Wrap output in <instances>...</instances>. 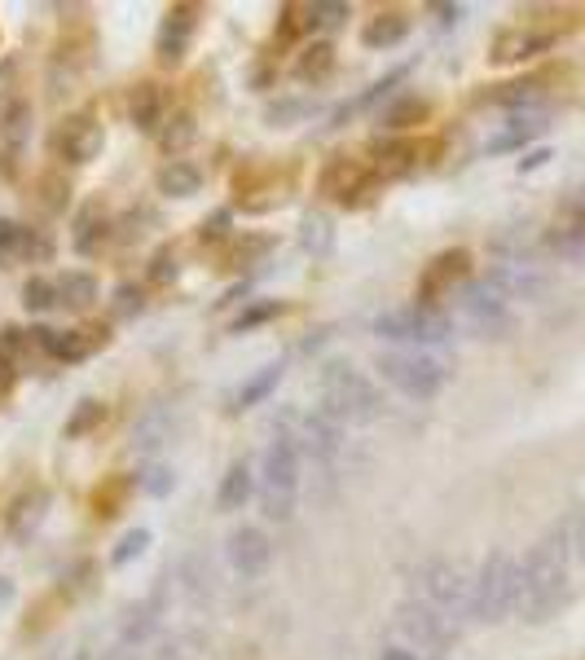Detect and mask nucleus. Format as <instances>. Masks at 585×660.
<instances>
[{
  "label": "nucleus",
  "mask_w": 585,
  "mask_h": 660,
  "mask_svg": "<svg viewBox=\"0 0 585 660\" xmlns=\"http://www.w3.org/2000/svg\"><path fill=\"white\" fill-rule=\"evenodd\" d=\"M568 560H572V524H550L520 560V616L528 625L550 621L568 603Z\"/></svg>",
  "instance_id": "nucleus-1"
},
{
  "label": "nucleus",
  "mask_w": 585,
  "mask_h": 660,
  "mask_svg": "<svg viewBox=\"0 0 585 660\" xmlns=\"http://www.w3.org/2000/svg\"><path fill=\"white\" fill-rule=\"evenodd\" d=\"M321 414H330L334 423H370L383 414V396L362 370L330 362L321 366Z\"/></svg>",
  "instance_id": "nucleus-2"
},
{
  "label": "nucleus",
  "mask_w": 585,
  "mask_h": 660,
  "mask_svg": "<svg viewBox=\"0 0 585 660\" xmlns=\"http://www.w3.org/2000/svg\"><path fill=\"white\" fill-rule=\"evenodd\" d=\"M511 612H520V560L511 550H493L472 577V621L502 625Z\"/></svg>",
  "instance_id": "nucleus-3"
},
{
  "label": "nucleus",
  "mask_w": 585,
  "mask_h": 660,
  "mask_svg": "<svg viewBox=\"0 0 585 660\" xmlns=\"http://www.w3.org/2000/svg\"><path fill=\"white\" fill-rule=\"evenodd\" d=\"M260 506L269 520L287 524L295 515V493H300V445H295V436H278L269 440V450L260 459Z\"/></svg>",
  "instance_id": "nucleus-4"
},
{
  "label": "nucleus",
  "mask_w": 585,
  "mask_h": 660,
  "mask_svg": "<svg viewBox=\"0 0 585 660\" xmlns=\"http://www.w3.org/2000/svg\"><path fill=\"white\" fill-rule=\"evenodd\" d=\"M375 370L410 401H431L444 383H449V366L431 353H379L375 357Z\"/></svg>",
  "instance_id": "nucleus-5"
},
{
  "label": "nucleus",
  "mask_w": 585,
  "mask_h": 660,
  "mask_svg": "<svg viewBox=\"0 0 585 660\" xmlns=\"http://www.w3.org/2000/svg\"><path fill=\"white\" fill-rule=\"evenodd\" d=\"M414 586H418L423 603L436 608L440 616H449V621L472 616V582H466V573L453 560H427V564H418L414 569Z\"/></svg>",
  "instance_id": "nucleus-6"
},
{
  "label": "nucleus",
  "mask_w": 585,
  "mask_h": 660,
  "mask_svg": "<svg viewBox=\"0 0 585 660\" xmlns=\"http://www.w3.org/2000/svg\"><path fill=\"white\" fill-rule=\"evenodd\" d=\"M375 335H379V340H392V344L431 349V344H444V340L453 335V321H449L440 308L405 304V308H392V313H379V317H375Z\"/></svg>",
  "instance_id": "nucleus-7"
},
{
  "label": "nucleus",
  "mask_w": 585,
  "mask_h": 660,
  "mask_svg": "<svg viewBox=\"0 0 585 660\" xmlns=\"http://www.w3.org/2000/svg\"><path fill=\"white\" fill-rule=\"evenodd\" d=\"M101 146H106V129L93 110H75V115H66L49 137V150L66 163H93L101 155Z\"/></svg>",
  "instance_id": "nucleus-8"
},
{
  "label": "nucleus",
  "mask_w": 585,
  "mask_h": 660,
  "mask_svg": "<svg viewBox=\"0 0 585 660\" xmlns=\"http://www.w3.org/2000/svg\"><path fill=\"white\" fill-rule=\"evenodd\" d=\"M458 308H462L466 326H472L480 340H498L502 330H511V308L489 282H466L458 291Z\"/></svg>",
  "instance_id": "nucleus-9"
},
{
  "label": "nucleus",
  "mask_w": 585,
  "mask_h": 660,
  "mask_svg": "<svg viewBox=\"0 0 585 660\" xmlns=\"http://www.w3.org/2000/svg\"><path fill=\"white\" fill-rule=\"evenodd\" d=\"M466 273H472V256H466L462 247L440 252V256L423 269V278H418V304L436 308V300L453 295V286H462V282H466Z\"/></svg>",
  "instance_id": "nucleus-10"
},
{
  "label": "nucleus",
  "mask_w": 585,
  "mask_h": 660,
  "mask_svg": "<svg viewBox=\"0 0 585 660\" xmlns=\"http://www.w3.org/2000/svg\"><path fill=\"white\" fill-rule=\"evenodd\" d=\"M370 168L362 163V159H353V155H334L326 168H321V176H317V190L326 194V198H343V203H362L366 194H370Z\"/></svg>",
  "instance_id": "nucleus-11"
},
{
  "label": "nucleus",
  "mask_w": 585,
  "mask_h": 660,
  "mask_svg": "<svg viewBox=\"0 0 585 660\" xmlns=\"http://www.w3.org/2000/svg\"><path fill=\"white\" fill-rule=\"evenodd\" d=\"M554 40H559V32H550V27H507V32H498V36H493L489 58H493L498 66L528 62V58H537V53L554 49Z\"/></svg>",
  "instance_id": "nucleus-12"
},
{
  "label": "nucleus",
  "mask_w": 585,
  "mask_h": 660,
  "mask_svg": "<svg viewBox=\"0 0 585 660\" xmlns=\"http://www.w3.org/2000/svg\"><path fill=\"white\" fill-rule=\"evenodd\" d=\"M229 564H233V573L247 577V582L260 577V573L273 564V546H269L265 528H252V524L233 528V533H229Z\"/></svg>",
  "instance_id": "nucleus-13"
},
{
  "label": "nucleus",
  "mask_w": 585,
  "mask_h": 660,
  "mask_svg": "<svg viewBox=\"0 0 585 660\" xmlns=\"http://www.w3.org/2000/svg\"><path fill=\"white\" fill-rule=\"evenodd\" d=\"M397 616H401V630L410 634V638H418V647H449L453 638H458V625L449 621V616H440L436 608H427V603H401L397 608Z\"/></svg>",
  "instance_id": "nucleus-14"
},
{
  "label": "nucleus",
  "mask_w": 585,
  "mask_h": 660,
  "mask_svg": "<svg viewBox=\"0 0 585 660\" xmlns=\"http://www.w3.org/2000/svg\"><path fill=\"white\" fill-rule=\"evenodd\" d=\"M194 27H198L194 5H176V10H168L163 27H159V40H155V53H159V62H163V66H176V62L190 53Z\"/></svg>",
  "instance_id": "nucleus-15"
},
{
  "label": "nucleus",
  "mask_w": 585,
  "mask_h": 660,
  "mask_svg": "<svg viewBox=\"0 0 585 660\" xmlns=\"http://www.w3.org/2000/svg\"><path fill=\"white\" fill-rule=\"evenodd\" d=\"M485 282H489L507 304H511V300H533V295H541V291H546V278H541L533 265H520V260L498 265Z\"/></svg>",
  "instance_id": "nucleus-16"
},
{
  "label": "nucleus",
  "mask_w": 585,
  "mask_h": 660,
  "mask_svg": "<svg viewBox=\"0 0 585 660\" xmlns=\"http://www.w3.org/2000/svg\"><path fill=\"white\" fill-rule=\"evenodd\" d=\"M163 88L159 84H137L133 88V97H129V120H133V129L137 133H159V124H168V115H163Z\"/></svg>",
  "instance_id": "nucleus-17"
},
{
  "label": "nucleus",
  "mask_w": 585,
  "mask_h": 660,
  "mask_svg": "<svg viewBox=\"0 0 585 660\" xmlns=\"http://www.w3.org/2000/svg\"><path fill=\"white\" fill-rule=\"evenodd\" d=\"M410 36V14L405 10H379L366 27H362V45L366 49H392Z\"/></svg>",
  "instance_id": "nucleus-18"
},
{
  "label": "nucleus",
  "mask_w": 585,
  "mask_h": 660,
  "mask_svg": "<svg viewBox=\"0 0 585 660\" xmlns=\"http://www.w3.org/2000/svg\"><path fill=\"white\" fill-rule=\"evenodd\" d=\"M252 493H256L252 467H247V463H229V472L220 476V489H216V506H220V511H243Z\"/></svg>",
  "instance_id": "nucleus-19"
},
{
  "label": "nucleus",
  "mask_w": 585,
  "mask_h": 660,
  "mask_svg": "<svg viewBox=\"0 0 585 660\" xmlns=\"http://www.w3.org/2000/svg\"><path fill=\"white\" fill-rule=\"evenodd\" d=\"M32 335H36V344H40L49 357H58V362H80V357L93 353V340H84L88 330H32Z\"/></svg>",
  "instance_id": "nucleus-20"
},
{
  "label": "nucleus",
  "mask_w": 585,
  "mask_h": 660,
  "mask_svg": "<svg viewBox=\"0 0 585 660\" xmlns=\"http://www.w3.org/2000/svg\"><path fill=\"white\" fill-rule=\"evenodd\" d=\"M304 445H308V454L313 459H321V463H330L334 454H339V423L330 418V414H304Z\"/></svg>",
  "instance_id": "nucleus-21"
},
{
  "label": "nucleus",
  "mask_w": 585,
  "mask_h": 660,
  "mask_svg": "<svg viewBox=\"0 0 585 660\" xmlns=\"http://www.w3.org/2000/svg\"><path fill=\"white\" fill-rule=\"evenodd\" d=\"M155 181H159V194H168V198H194L203 190V172L190 159H168Z\"/></svg>",
  "instance_id": "nucleus-22"
},
{
  "label": "nucleus",
  "mask_w": 585,
  "mask_h": 660,
  "mask_svg": "<svg viewBox=\"0 0 585 660\" xmlns=\"http://www.w3.org/2000/svg\"><path fill=\"white\" fill-rule=\"evenodd\" d=\"M546 129V115H541V110H524V115H515L511 120V129H502L485 150L489 155H507V150H520V146H528L537 133Z\"/></svg>",
  "instance_id": "nucleus-23"
},
{
  "label": "nucleus",
  "mask_w": 585,
  "mask_h": 660,
  "mask_svg": "<svg viewBox=\"0 0 585 660\" xmlns=\"http://www.w3.org/2000/svg\"><path fill=\"white\" fill-rule=\"evenodd\" d=\"M282 383V366H265L260 375H252L239 392H233V401H229V410L239 414V410H252V405H260V401H269L273 396V388Z\"/></svg>",
  "instance_id": "nucleus-24"
},
{
  "label": "nucleus",
  "mask_w": 585,
  "mask_h": 660,
  "mask_svg": "<svg viewBox=\"0 0 585 660\" xmlns=\"http://www.w3.org/2000/svg\"><path fill=\"white\" fill-rule=\"evenodd\" d=\"M300 247H304L308 256H317V260L334 252V225H330V216L308 211V216L300 220Z\"/></svg>",
  "instance_id": "nucleus-25"
},
{
  "label": "nucleus",
  "mask_w": 585,
  "mask_h": 660,
  "mask_svg": "<svg viewBox=\"0 0 585 660\" xmlns=\"http://www.w3.org/2000/svg\"><path fill=\"white\" fill-rule=\"evenodd\" d=\"M45 506H49V498H45V489H36V493H27V498H19V502H14V511H10V533H14L19 541H27V537L36 533V524H40V515H45Z\"/></svg>",
  "instance_id": "nucleus-26"
},
{
  "label": "nucleus",
  "mask_w": 585,
  "mask_h": 660,
  "mask_svg": "<svg viewBox=\"0 0 585 660\" xmlns=\"http://www.w3.org/2000/svg\"><path fill=\"white\" fill-rule=\"evenodd\" d=\"M101 239H106V211H101V203H88V207L80 211V220H75V252H80V256H93Z\"/></svg>",
  "instance_id": "nucleus-27"
},
{
  "label": "nucleus",
  "mask_w": 585,
  "mask_h": 660,
  "mask_svg": "<svg viewBox=\"0 0 585 660\" xmlns=\"http://www.w3.org/2000/svg\"><path fill=\"white\" fill-rule=\"evenodd\" d=\"M58 300L71 304V308H88V304L97 300V278L84 273V269H66V273L58 278Z\"/></svg>",
  "instance_id": "nucleus-28"
},
{
  "label": "nucleus",
  "mask_w": 585,
  "mask_h": 660,
  "mask_svg": "<svg viewBox=\"0 0 585 660\" xmlns=\"http://www.w3.org/2000/svg\"><path fill=\"white\" fill-rule=\"evenodd\" d=\"M330 71H334V49H330L326 40L308 45V49L300 53V62H295V75H300V80H308V84H321Z\"/></svg>",
  "instance_id": "nucleus-29"
},
{
  "label": "nucleus",
  "mask_w": 585,
  "mask_h": 660,
  "mask_svg": "<svg viewBox=\"0 0 585 660\" xmlns=\"http://www.w3.org/2000/svg\"><path fill=\"white\" fill-rule=\"evenodd\" d=\"M546 243H550L554 256H563L572 265H585V225H559Z\"/></svg>",
  "instance_id": "nucleus-30"
},
{
  "label": "nucleus",
  "mask_w": 585,
  "mask_h": 660,
  "mask_svg": "<svg viewBox=\"0 0 585 660\" xmlns=\"http://www.w3.org/2000/svg\"><path fill=\"white\" fill-rule=\"evenodd\" d=\"M375 155H379V172H383V176H401V172H410L414 159H418V150H414L410 142H383Z\"/></svg>",
  "instance_id": "nucleus-31"
},
{
  "label": "nucleus",
  "mask_w": 585,
  "mask_h": 660,
  "mask_svg": "<svg viewBox=\"0 0 585 660\" xmlns=\"http://www.w3.org/2000/svg\"><path fill=\"white\" fill-rule=\"evenodd\" d=\"M101 423H106V405H101V401H80L75 414L66 418V431H62V436H66V440H80V436L97 431Z\"/></svg>",
  "instance_id": "nucleus-32"
},
{
  "label": "nucleus",
  "mask_w": 585,
  "mask_h": 660,
  "mask_svg": "<svg viewBox=\"0 0 585 660\" xmlns=\"http://www.w3.org/2000/svg\"><path fill=\"white\" fill-rule=\"evenodd\" d=\"M32 256V230H23L19 220H0V260Z\"/></svg>",
  "instance_id": "nucleus-33"
},
{
  "label": "nucleus",
  "mask_w": 585,
  "mask_h": 660,
  "mask_svg": "<svg viewBox=\"0 0 585 660\" xmlns=\"http://www.w3.org/2000/svg\"><path fill=\"white\" fill-rule=\"evenodd\" d=\"M194 137H198V129H194V115H185V110H181V115H172V120L163 124V133H159V146L172 155V150H185Z\"/></svg>",
  "instance_id": "nucleus-34"
},
{
  "label": "nucleus",
  "mask_w": 585,
  "mask_h": 660,
  "mask_svg": "<svg viewBox=\"0 0 585 660\" xmlns=\"http://www.w3.org/2000/svg\"><path fill=\"white\" fill-rule=\"evenodd\" d=\"M23 304H27L32 313H49L53 304H62V300H58V282H49V278H27Z\"/></svg>",
  "instance_id": "nucleus-35"
},
{
  "label": "nucleus",
  "mask_w": 585,
  "mask_h": 660,
  "mask_svg": "<svg viewBox=\"0 0 585 660\" xmlns=\"http://www.w3.org/2000/svg\"><path fill=\"white\" fill-rule=\"evenodd\" d=\"M163 436H168V414L155 410V414H146V418L137 423L133 445H137V450H155V445H163Z\"/></svg>",
  "instance_id": "nucleus-36"
},
{
  "label": "nucleus",
  "mask_w": 585,
  "mask_h": 660,
  "mask_svg": "<svg viewBox=\"0 0 585 660\" xmlns=\"http://www.w3.org/2000/svg\"><path fill=\"white\" fill-rule=\"evenodd\" d=\"M146 546H150V528H133V533H124V537H120V546H114V550H110V564H114V569H124V564H133V560L142 555V550H146Z\"/></svg>",
  "instance_id": "nucleus-37"
},
{
  "label": "nucleus",
  "mask_w": 585,
  "mask_h": 660,
  "mask_svg": "<svg viewBox=\"0 0 585 660\" xmlns=\"http://www.w3.org/2000/svg\"><path fill=\"white\" fill-rule=\"evenodd\" d=\"M418 120H427V101H418V97H405L397 110H388V129H410Z\"/></svg>",
  "instance_id": "nucleus-38"
},
{
  "label": "nucleus",
  "mask_w": 585,
  "mask_h": 660,
  "mask_svg": "<svg viewBox=\"0 0 585 660\" xmlns=\"http://www.w3.org/2000/svg\"><path fill=\"white\" fill-rule=\"evenodd\" d=\"M313 23H308V5H287L282 10V23H278V40H295L304 36Z\"/></svg>",
  "instance_id": "nucleus-39"
},
{
  "label": "nucleus",
  "mask_w": 585,
  "mask_h": 660,
  "mask_svg": "<svg viewBox=\"0 0 585 660\" xmlns=\"http://www.w3.org/2000/svg\"><path fill=\"white\" fill-rule=\"evenodd\" d=\"M343 19H353V10H348V5H326V0L308 5V23L313 27H339Z\"/></svg>",
  "instance_id": "nucleus-40"
},
{
  "label": "nucleus",
  "mask_w": 585,
  "mask_h": 660,
  "mask_svg": "<svg viewBox=\"0 0 585 660\" xmlns=\"http://www.w3.org/2000/svg\"><path fill=\"white\" fill-rule=\"evenodd\" d=\"M278 313H282V304H278V300H265V304H252V308H247V313H243L239 321H233V330H239V335H243V330H256L260 321H269V317H278Z\"/></svg>",
  "instance_id": "nucleus-41"
},
{
  "label": "nucleus",
  "mask_w": 585,
  "mask_h": 660,
  "mask_svg": "<svg viewBox=\"0 0 585 660\" xmlns=\"http://www.w3.org/2000/svg\"><path fill=\"white\" fill-rule=\"evenodd\" d=\"M269 247H273V239H269V234H256V239H247V243H239V247H233L229 265H252V260H260Z\"/></svg>",
  "instance_id": "nucleus-42"
},
{
  "label": "nucleus",
  "mask_w": 585,
  "mask_h": 660,
  "mask_svg": "<svg viewBox=\"0 0 585 660\" xmlns=\"http://www.w3.org/2000/svg\"><path fill=\"white\" fill-rule=\"evenodd\" d=\"M229 234V211H216L211 220H203V230H198V243H220Z\"/></svg>",
  "instance_id": "nucleus-43"
},
{
  "label": "nucleus",
  "mask_w": 585,
  "mask_h": 660,
  "mask_svg": "<svg viewBox=\"0 0 585 660\" xmlns=\"http://www.w3.org/2000/svg\"><path fill=\"white\" fill-rule=\"evenodd\" d=\"M300 115H308V101H282V106L269 110V124H287V120H300Z\"/></svg>",
  "instance_id": "nucleus-44"
},
{
  "label": "nucleus",
  "mask_w": 585,
  "mask_h": 660,
  "mask_svg": "<svg viewBox=\"0 0 585 660\" xmlns=\"http://www.w3.org/2000/svg\"><path fill=\"white\" fill-rule=\"evenodd\" d=\"M176 485V476L168 472V467H150V476H146V493H155V498H163L168 489Z\"/></svg>",
  "instance_id": "nucleus-45"
},
{
  "label": "nucleus",
  "mask_w": 585,
  "mask_h": 660,
  "mask_svg": "<svg viewBox=\"0 0 585 660\" xmlns=\"http://www.w3.org/2000/svg\"><path fill=\"white\" fill-rule=\"evenodd\" d=\"M181 269H176V256L172 252H163V256H155V269H150V278L155 282H172Z\"/></svg>",
  "instance_id": "nucleus-46"
},
{
  "label": "nucleus",
  "mask_w": 585,
  "mask_h": 660,
  "mask_svg": "<svg viewBox=\"0 0 585 660\" xmlns=\"http://www.w3.org/2000/svg\"><path fill=\"white\" fill-rule=\"evenodd\" d=\"M572 524V555L585 564V506L576 511V520H568Z\"/></svg>",
  "instance_id": "nucleus-47"
},
{
  "label": "nucleus",
  "mask_w": 585,
  "mask_h": 660,
  "mask_svg": "<svg viewBox=\"0 0 585 660\" xmlns=\"http://www.w3.org/2000/svg\"><path fill=\"white\" fill-rule=\"evenodd\" d=\"M120 498H124V485H110V489H106V498L97 493V515H114V506H120Z\"/></svg>",
  "instance_id": "nucleus-48"
},
{
  "label": "nucleus",
  "mask_w": 585,
  "mask_h": 660,
  "mask_svg": "<svg viewBox=\"0 0 585 660\" xmlns=\"http://www.w3.org/2000/svg\"><path fill=\"white\" fill-rule=\"evenodd\" d=\"M23 120H27V106H14L10 115H5V137H10V142H19V133H23Z\"/></svg>",
  "instance_id": "nucleus-49"
},
{
  "label": "nucleus",
  "mask_w": 585,
  "mask_h": 660,
  "mask_svg": "<svg viewBox=\"0 0 585 660\" xmlns=\"http://www.w3.org/2000/svg\"><path fill=\"white\" fill-rule=\"evenodd\" d=\"M14 388V366H10V357L5 353H0V396H5Z\"/></svg>",
  "instance_id": "nucleus-50"
},
{
  "label": "nucleus",
  "mask_w": 585,
  "mask_h": 660,
  "mask_svg": "<svg viewBox=\"0 0 585 660\" xmlns=\"http://www.w3.org/2000/svg\"><path fill=\"white\" fill-rule=\"evenodd\" d=\"M379 660H427V656H418V651H410V647H388Z\"/></svg>",
  "instance_id": "nucleus-51"
},
{
  "label": "nucleus",
  "mask_w": 585,
  "mask_h": 660,
  "mask_svg": "<svg viewBox=\"0 0 585 660\" xmlns=\"http://www.w3.org/2000/svg\"><path fill=\"white\" fill-rule=\"evenodd\" d=\"M550 159V150H537V155H528V159H520V172H533V168H541Z\"/></svg>",
  "instance_id": "nucleus-52"
},
{
  "label": "nucleus",
  "mask_w": 585,
  "mask_h": 660,
  "mask_svg": "<svg viewBox=\"0 0 585 660\" xmlns=\"http://www.w3.org/2000/svg\"><path fill=\"white\" fill-rule=\"evenodd\" d=\"M10 599H14V582L0 577V603H10Z\"/></svg>",
  "instance_id": "nucleus-53"
},
{
  "label": "nucleus",
  "mask_w": 585,
  "mask_h": 660,
  "mask_svg": "<svg viewBox=\"0 0 585 660\" xmlns=\"http://www.w3.org/2000/svg\"><path fill=\"white\" fill-rule=\"evenodd\" d=\"M436 14H440V19H444V23H453V19H458V14H462V10H458V5H436Z\"/></svg>",
  "instance_id": "nucleus-54"
},
{
  "label": "nucleus",
  "mask_w": 585,
  "mask_h": 660,
  "mask_svg": "<svg viewBox=\"0 0 585 660\" xmlns=\"http://www.w3.org/2000/svg\"><path fill=\"white\" fill-rule=\"evenodd\" d=\"M101 660H137V656H133V651H124V647H114V651H106Z\"/></svg>",
  "instance_id": "nucleus-55"
}]
</instances>
